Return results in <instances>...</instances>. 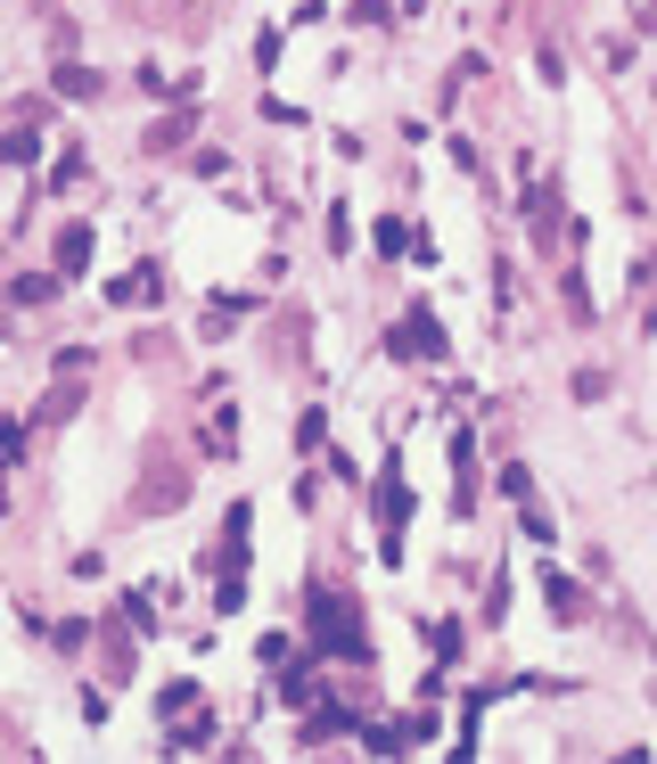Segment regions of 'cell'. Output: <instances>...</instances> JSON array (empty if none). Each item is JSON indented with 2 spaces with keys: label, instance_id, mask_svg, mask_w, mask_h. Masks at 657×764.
Masks as SVG:
<instances>
[{
  "label": "cell",
  "instance_id": "6da1fadb",
  "mask_svg": "<svg viewBox=\"0 0 657 764\" xmlns=\"http://www.w3.org/2000/svg\"><path fill=\"white\" fill-rule=\"evenodd\" d=\"M313 625H320V641H338L345 657H362V634H354V609H345L338 592H320V600H313Z\"/></svg>",
  "mask_w": 657,
  "mask_h": 764
},
{
  "label": "cell",
  "instance_id": "7a4b0ae2",
  "mask_svg": "<svg viewBox=\"0 0 657 764\" xmlns=\"http://www.w3.org/2000/svg\"><path fill=\"white\" fill-rule=\"evenodd\" d=\"M58 263H66V272H83V263H91V230H66V239H58Z\"/></svg>",
  "mask_w": 657,
  "mask_h": 764
}]
</instances>
